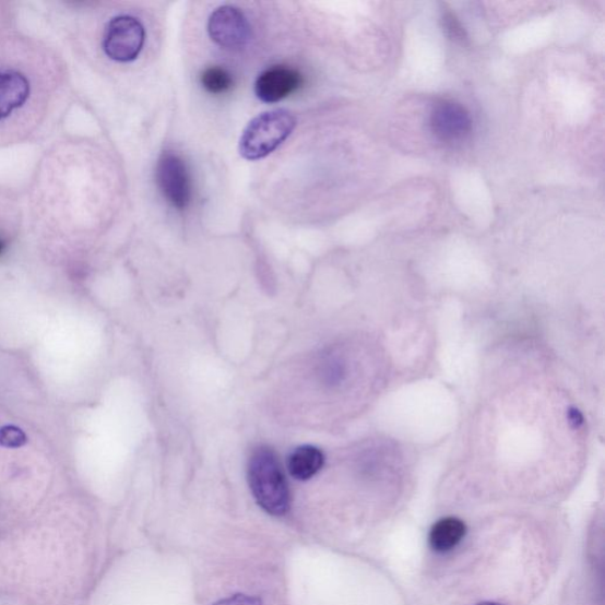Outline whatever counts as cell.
<instances>
[{
    "label": "cell",
    "mask_w": 605,
    "mask_h": 605,
    "mask_svg": "<svg viewBox=\"0 0 605 605\" xmlns=\"http://www.w3.org/2000/svg\"><path fill=\"white\" fill-rule=\"evenodd\" d=\"M213 605H263L261 598L238 594L214 603Z\"/></svg>",
    "instance_id": "5bb4252c"
},
{
    "label": "cell",
    "mask_w": 605,
    "mask_h": 605,
    "mask_svg": "<svg viewBox=\"0 0 605 605\" xmlns=\"http://www.w3.org/2000/svg\"><path fill=\"white\" fill-rule=\"evenodd\" d=\"M301 84L302 76L298 70L275 66L258 76L254 83V93L265 104H277L297 92Z\"/></svg>",
    "instance_id": "52a82bcc"
},
{
    "label": "cell",
    "mask_w": 605,
    "mask_h": 605,
    "mask_svg": "<svg viewBox=\"0 0 605 605\" xmlns=\"http://www.w3.org/2000/svg\"><path fill=\"white\" fill-rule=\"evenodd\" d=\"M31 96V82L16 70H0V121L20 109Z\"/></svg>",
    "instance_id": "ba28073f"
},
{
    "label": "cell",
    "mask_w": 605,
    "mask_h": 605,
    "mask_svg": "<svg viewBox=\"0 0 605 605\" xmlns=\"http://www.w3.org/2000/svg\"><path fill=\"white\" fill-rule=\"evenodd\" d=\"M248 475L259 507L275 517L289 512L290 489L275 452L266 446L254 450L249 461Z\"/></svg>",
    "instance_id": "6da1fadb"
},
{
    "label": "cell",
    "mask_w": 605,
    "mask_h": 605,
    "mask_svg": "<svg viewBox=\"0 0 605 605\" xmlns=\"http://www.w3.org/2000/svg\"><path fill=\"white\" fill-rule=\"evenodd\" d=\"M466 524L455 517H446L429 532V544L437 553H449L466 536Z\"/></svg>",
    "instance_id": "9c48e42d"
},
{
    "label": "cell",
    "mask_w": 605,
    "mask_h": 605,
    "mask_svg": "<svg viewBox=\"0 0 605 605\" xmlns=\"http://www.w3.org/2000/svg\"><path fill=\"white\" fill-rule=\"evenodd\" d=\"M156 182L168 203L183 211L192 200V182L189 168L177 153L165 152L156 165Z\"/></svg>",
    "instance_id": "277c9868"
},
{
    "label": "cell",
    "mask_w": 605,
    "mask_h": 605,
    "mask_svg": "<svg viewBox=\"0 0 605 605\" xmlns=\"http://www.w3.org/2000/svg\"><path fill=\"white\" fill-rule=\"evenodd\" d=\"M475 605H503V604L496 603V602H482Z\"/></svg>",
    "instance_id": "2e32d148"
},
{
    "label": "cell",
    "mask_w": 605,
    "mask_h": 605,
    "mask_svg": "<svg viewBox=\"0 0 605 605\" xmlns=\"http://www.w3.org/2000/svg\"><path fill=\"white\" fill-rule=\"evenodd\" d=\"M201 84H203L206 92L212 95H223L234 86V78L228 73L225 68L210 67L203 71L200 76Z\"/></svg>",
    "instance_id": "8fae6325"
},
{
    "label": "cell",
    "mask_w": 605,
    "mask_h": 605,
    "mask_svg": "<svg viewBox=\"0 0 605 605\" xmlns=\"http://www.w3.org/2000/svg\"><path fill=\"white\" fill-rule=\"evenodd\" d=\"M446 33L455 40L464 41L466 39L465 31L463 26L458 22L454 14L446 12L442 17Z\"/></svg>",
    "instance_id": "4fadbf2b"
},
{
    "label": "cell",
    "mask_w": 605,
    "mask_h": 605,
    "mask_svg": "<svg viewBox=\"0 0 605 605\" xmlns=\"http://www.w3.org/2000/svg\"><path fill=\"white\" fill-rule=\"evenodd\" d=\"M297 120L290 111L277 109L258 115L244 129L239 153L245 161L256 162L275 152L295 131Z\"/></svg>",
    "instance_id": "7a4b0ae2"
},
{
    "label": "cell",
    "mask_w": 605,
    "mask_h": 605,
    "mask_svg": "<svg viewBox=\"0 0 605 605\" xmlns=\"http://www.w3.org/2000/svg\"><path fill=\"white\" fill-rule=\"evenodd\" d=\"M5 249H7V242L4 241V239L0 238V256L3 254Z\"/></svg>",
    "instance_id": "9a60e30c"
},
{
    "label": "cell",
    "mask_w": 605,
    "mask_h": 605,
    "mask_svg": "<svg viewBox=\"0 0 605 605\" xmlns=\"http://www.w3.org/2000/svg\"><path fill=\"white\" fill-rule=\"evenodd\" d=\"M209 35L215 45L227 50H240L252 38V27L236 7L224 5L215 10L209 20Z\"/></svg>",
    "instance_id": "5b68a950"
},
{
    "label": "cell",
    "mask_w": 605,
    "mask_h": 605,
    "mask_svg": "<svg viewBox=\"0 0 605 605\" xmlns=\"http://www.w3.org/2000/svg\"><path fill=\"white\" fill-rule=\"evenodd\" d=\"M145 40L146 32L142 23L135 17L123 14L107 24L104 51L115 62H133L145 46Z\"/></svg>",
    "instance_id": "3957f363"
},
{
    "label": "cell",
    "mask_w": 605,
    "mask_h": 605,
    "mask_svg": "<svg viewBox=\"0 0 605 605\" xmlns=\"http://www.w3.org/2000/svg\"><path fill=\"white\" fill-rule=\"evenodd\" d=\"M320 376L327 385H337L344 378V366L337 357H328L321 364Z\"/></svg>",
    "instance_id": "7c38bea8"
},
{
    "label": "cell",
    "mask_w": 605,
    "mask_h": 605,
    "mask_svg": "<svg viewBox=\"0 0 605 605\" xmlns=\"http://www.w3.org/2000/svg\"><path fill=\"white\" fill-rule=\"evenodd\" d=\"M324 465V455L313 446H301L296 449L289 460H287V467L293 477L300 482H307L315 477Z\"/></svg>",
    "instance_id": "30bf717a"
},
{
    "label": "cell",
    "mask_w": 605,
    "mask_h": 605,
    "mask_svg": "<svg viewBox=\"0 0 605 605\" xmlns=\"http://www.w3.org/2000/svg\"><path fill=\"white\" fill-rule=\"evenodd\" d=\"M472 124L470 111L452 99L438 100L430 111V133L442 143L453 145L465 140L472 132Z\"/></svg>",
    "instance_id": "8992f818"
}]
</instances>
